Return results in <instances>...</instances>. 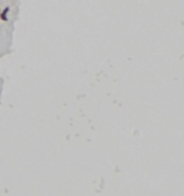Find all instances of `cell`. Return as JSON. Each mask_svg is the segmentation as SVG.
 Instances as JSON below:
<instances>
[{
  "label": "cell",
  "mask_w": 184,
  "mask_h": 196,
  "mask_svg": "<svg viewBox=\"0 0 184 196\" xmlns=\"http://www.w3.org/2000/svg\"><path fill=\"white\" fill-rule=\"evenodd\" d=\"M8 12H9V8H7L6 10L3 11V12L1 13V18L3 21H7L8 20V17H7V14H8Z\"/></svg>",
  "instance_id": "1"
}]
</instances>
